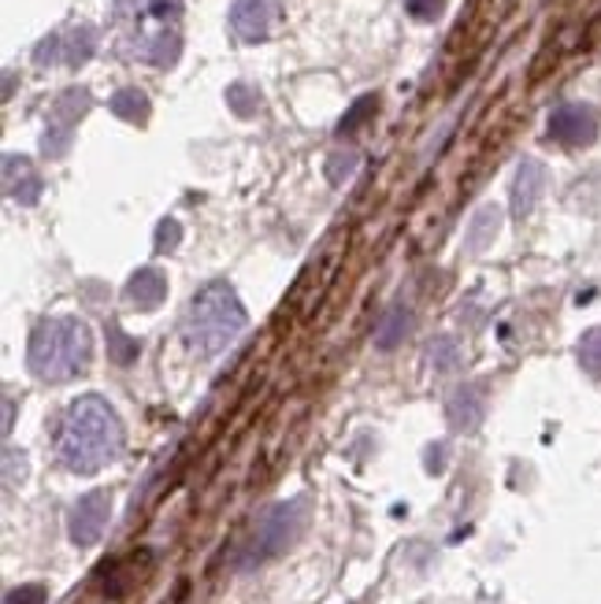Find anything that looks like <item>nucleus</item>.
<instances>
[{
	"label": "nucleus",
	"mask_w": 601,
	"mask_h": 604,
	"mask_svg": "<svg viewBox=\"0 0 601 604\" xmlns=\"http://www.w3.org/2000/svg\"><path fill=\"white\" fill-rule=\"evenodd\" d=\"M123 452V423L97 394L75 397L56 423V457L68 471L93 475Z\"/></svg>",
	"instance_id": "obj_1"
},
{
	"label": "nucleus",
	"mask_w": 601,
	"mask_h": 604,
	"mask_svg": "<svg viewBox=\"0 0 601 604\" xmlns=\"http://www.w3.org/2000/svg\"><path fill=\"white\" fill-rule=\"evenodd\" d=\"M123 52L149 67H175L183 56V0H115Z\"/></svg>",
	"instance_id": "obj_2"
},
{
	"label": "nucleus",
	"mask_w": 601,
	"mask_h": 604,
	"mask_svg": "<svg viewBox=\"0 0 601 604\" xmlns=\"http://www.w3.org/2000/svg\"><path fill=\"white\" fill-rule=\"evenodd\" d=\"M246 309L230 282H208L189 296L183 315V342L197 360H213L246 331Z\"/></svg>",
	"instance_id": "obj_3"
},
{
	"label": "nucleus",
	"mask_w": 601,
	"mask_h": 604,
	"mask_svg": "<svg viewBox=\"0 0 601 604\" xmlns=\"http://www.w3.org/2000/svg\"><path fill=\"white\" fill-rule=\"evenodd\" d=\"M93 360V337L90 326L71 320V315H56L34 326L27 345V364L41 378V383H68V378L82 375Z\"/></svg>",
	"instance_id": "obj_4"
},
{
	"label": "nucleus",
	"mask_w": 601,
	"mask_h": 604,
	"mask_svg": "<svg viewBox=\"0 0 601 604\" xmlns=\"http://www.w3.org/2000/svg\"><path fill=\"white\" fill-rule=\"evenodd\" d=\"M301 523H304V512L298 501L290 504H276L263 512V519L257 523V534H252V545L246 553V564H260V560L282 553L287 545H293V538L301 534Z\"/></svg>",
	"instance_id": "obj_5"
},
{
	"label": "nucleus",
	"mask_w": 601,
	"mask_h": 604,
	"mask_svg": "<svg viewBox=\"0 0 601 604\" xmlns=\"http://www.w3.org/2000/svg\"><path fill=\"white\" fill-rule=\"evenodd\" d=\"M90 90H68L60 93L56 104L49 108V123H45V134H41V153L49 156V160H60L63 153L75 142V126L82 115L90 112Z\"/></svg>",
	"instance_id": "obj_6"
},
{
	"label": "nucleus",
	"mask_w": 601,
	"mask_h": 604,
	"mask_svg": "<svg viewBox=\"0 0 601 604\" xmlns=\"http://www.w3.org/2000/svg\"><path fill=\"white\" fill-rule=\"evenodd\" d=\"M101 45V34L97 27L90 23H79V27H68V30H56V34H49L41 45L34 49V63L38 67H82V63L93 60V52Z\"/></svg>",
	"instance_id": "obj_7"
},
{
	"label": "nucleus",
	"mask_w": 601,
	"mask_h": 604,
	"mask_svg": "<svg viewBox=\"0 0 601 604\" xmlns=\"http://www.w3.org/2000/svg\"><path fill=\"white\" fill-rule=\"evenodd\" d=\"M279 19H282L279 0H235L230 4V34L241 45H257V41H268L276 34Z\"/></svg>",
	"instance_id": "obj_8"
},
{
	"label": "nucleus",
	"mask_w": 601,
	"mask_h": 604,
	"mask_svg": "<svg viewBox=\"0 0 601 604\" xmlns=\"http://www.w3.org/2000/svg\"><path fill=\"white\" fill-rule=\"evenodd\" d=\"M112 516V497L108 490H90L86 497H79L68 512V534L79 549H90L101 542L104 527H108Z\"/></svg>",
	"instance_id": "obj_9"
},
{
	"label": "nucleus",
	"mask_w": 601,
	"mask_h": 604,
	"mask_svg": "<svg viewBox=\"0 0 601 604\" xmlns=\"http://www.w3.org/2000/svg\"><path fill=\"white\" fill-rule=\"evenodd\" d=\"M550 142L564 145V148H583L598 137V112L590 104H579V101H568V104H557L550 112Z\"/></svg>",
	"instance_id": "obj_10"
},
{
	"label": "nucleus",
	"mask_w": 601,
	"mask_h": 604,
	"mask_svg": "<svg viewBox=\"0 0 601 604\" xmlns=\"http://www.w3.org/2000/svg\"><path fill=\"white\" fill-rule=\"evenodd\" d=\"M41 175H38V167L27 160V156H15V153H8L4 156V194L8 200H15V205H38V197H41Z\"/></svg>",
	"instance_id": "obj_11"
},
{
	"label": "nucleus",
	"mask_w": 601,
	"mask_h": 604,
	"mask_svg": "<svg viewBox=\"0 0 601 604\" xmlns=\"http://www.w3.org/2000/svg\"><path fill=\"white\" fill-rule=\"evenodd\" d=\"M546 189V167L539 160H524L516 167V178H512V216L516 219H527L539 205Z\"/></svg>",
	"instance_id": "obj_12"
},
{
	"label": "nucleus",
	"mask_w": 601,
	"mask_h": 604,
	"mask_svg": "<svg viewBox=\"0 0 601 604\" xmlns=\"http://www.w3.org/2000/svg\"><path fill=\"white\" fill-rule=\"evenodd\" d=\"M164 296H167V274L160 268H142L131 274V282H126V301H131V309H138V312L160 309Z\"/></svg>",
	"instance_id": "obj_13"
},
{
	"label": "nucleus",
	"mask_w": 601,
	"mask_h": 604,
	"mask_svg": "<svg viewBox=\"0 0 601 604\" xmlns=\"http://www.w3.org/2000/svg\"><path fill=\"white\" fill-rule=\"evenodd\" d=\"M483 412H487V405H483V389L479 386H460L453 389L449 405H446V416L457 430H476L483 423Z\"/></svg>",
	"instance_id": "obj_14"
},
{
	"label": "nucleus",
	"mask_w": 601,
	"mask_h": 604,
	"mask_svg": "<svg viewBox=\"0 0 601 604\" xmlns=\"http://www.w3.org/2000/svg\"><path fill=\"white\" fill-rule=\"evenodd\" d=\"M108 108L126 123H145V119H149V97H145L142 90H134V86L115 93V97L108 101Z\"/></svg>",
	"instance_id": "obj_15"
},
{
	"label": "nucleus",
	"mask_w": 601,
	"mask_h": 604,
	"mask_svg": "<svg viewBox=\"0 0 601 604\" xmlns=\"http://www.w3.org/2000/svg\"><path fill=\"white\" fill-rule=\"evenodd\" d=\"M405 334H408V309H390L375 331V345L383 348V353H390L394 345H401Z\"/></svg>",
	"instance_id": "obj_16"
},
{
	"label": "nucleus",
	"mask_w": 601,
	"mask_h": 604,
	"mask_svg": "<svg viewBox=\"0 0 601 604\" xmlns=\"http://www.w3.org/2000/svg\"><path fill=\"white\" fill-rule=\"evenodd\" d=\"M498 208H483L476 219H472V230H468V241H464V249L468 252H483L487 249V241L498 235Z\"/></svg>",
	"instance_id": "obj_17"
},
{
	"label": "nucleus",
	"mask_w": 601,
	"mask_h": 604,
	"mask_svg": "<svg viewBox=\"0 0 601 604\" xmlns=\"http://www.w3.org/2000/svg\"><path fill=\"white\" fill-rule=\"evenodd\" d=\"M576 353H579V367H583L594 383H601V326H594V331H587L579 337Z\"/></svg>",
	"instance_id": "obj_18"
},
{
	"label": "nucleus",
	"mask_w": 601,
	"mask_h": 604,
	"mask_svg": "<svg viewBox=\"0 0 601 604\" xmlns=\"http://www.w3.org/2000/svg\"><path fill=\"white\" fill-rule=\"evenodd\" d=\"M227 104L235 108V115L249 119V115L260 112V90L249 86V82H235V86L227 90Z\"/></svg>",
	"instance_id": "obj_19"
},
{
	"label": "nucleus",
	"mask_w": 601,
	"mask_h": 604,
	"mask_svg": "<svg viewBox=\"0 0 601 604\" xmlns=\"http://www.w3.org/2000/svg\"><path fill=\"white\" fill-rule=\"evenodd\" d=\"M356 164H361V156L353 153H334L331 160H327V178H331V186H342L345 178H353V171H356Z\"/></svg>",
	"instance_id": "obj_20"
},
{
	"label": "nucleus",
	"mask_w": 601,
	"mask_h": 604,
	"mask_svg": "<svg viewBox=\"0 0 601 604\" xmlns=\"http://www.w3.org/2000/svg\"><path fill=\"white\" fill-rule=\"evenodd\" d=\"M427 367H435V371L457 367V345H453L449 337H438V342H431V348H427Z\"/></svg>",
	"instance_id": "obj_21"
},
{
	"label": "nucleus",
	"mask_w": 601,
	"mask_h": 604,
	"mask_svg": "<svg viewBox=\"0 0 601 604\" xmlns=\"http://www.w3.org/2000/svg\"><path fill=\"white\" fill-rule=\"evenodd\" d=\"M108 337H112V360L115 364H131L134 356H138V342H134V337H126L120 326H108Z\"/></svg>",
	"instance_id": "obj_22"
},
{
	"label": "nucleus",
	"mask_w": 601,
	"mask_h": 604,
	"mask_svg": "<svg viewBox=\"0 0 601 604\" xmlns=\"http://www.w3.org/2000/svg\"><path fill=\"white\" fill-rule=\"evenodd\" d=\"M372 112H375V97H361V101H356L353 108H350V115H345V119L339 123V134H342V137H345V134H356V126H361Z\"/></svg>",
	"instance_id": "obj_23"
},
{
	"label": "nucleus",
	"mask_w": 601,
	"mask_h": 604,
	"mask_svg": "<svg viewBox=\"0 0 601 604\" xmlns=\"http://www.w3.org/2000/svg\"><path fill=\"white\" fill-rule=\"evenodd\" d=\"M49 590L38 586V582H30V586H19V590H8L4 593V604H45Z\"/></svg>",
	"instance_id": "obj_24"
},
{
	"label": "nucleus",
	"mask_w": 601,
	"mask_h": 604,
	"mask_svg": "<svg viewBox=\"0 0 601 604\" xmlns=\"http://www.w3.org/2000/svg\"><path fill=\"white\" fill-rule=\"evenodd\" d=\"M442 8H446V0H405V12L419 19V23H431V19L442 15Z\"/></svg>",
	"instance_id": "obj_25"
},
{
	"label": "nucleus",
	"mask_w": 601,
	"mask_h": 604,
	"mask_svg": "<svg viewBox=\"0 0 601 604\" xmlns=\"http://www.w3.org/2000/svg\"><path fill=\"white\" fill-rule=\"evenodd\" d=\"M178 238H183V227H178L175 219H164L160 227H156V252H172L178 246Z\"/></svg>",
	"instance_id": "obj_26"
}]
</instances>
